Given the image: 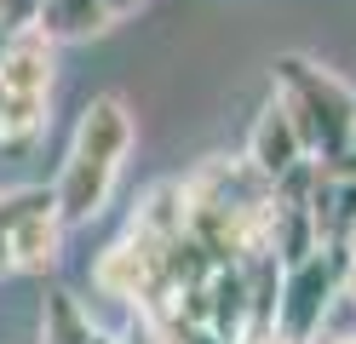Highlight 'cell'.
Returning a JSON list of instances; mask_svg holds the SVG:
<instances>
[{
    "instance_id": "obj_2",
    "label": "cell",
    "mask_w": 356,
    "mask_h": 344,
    "mask_svg": "<svg viewBox=\"0 0 356 344\" xmlns=\"http://www.w3.org/2000/svg\"><path fill=\"white\" fill-rule=\"evenodd\" d=\"M270 81H276L270 98L287 109L305 155L327 167V161L350 144V132H356V92L333 75V69H322L316 58H305V52H282L276 69H270Z\"/></svg>"
},
{
    "instance_id": "obj_16",
    "label": "cell",
    "mask_w": 356,
    "mask_h": 344,
    "mask_svg": "<svg viewBox=\"0 0 356 344\" xmlns=\"http://www.w3.org/2000/svg\"><path fill=\"white\" fill-rule=\"evenodd\" d=\"M322 344H356V333H339V338H322Z\"/></svg>"
},
{
    "instance_id": "obj_11",
    "label": "cell",
    "mask_w": 356,
    "mask_h": 344,
    "mask_svg": "<svg viewBox=\"0 0 356 344\" xmlns=\"http://www.w3.org/2000/svg\"><path fill=\"white\" fill-rule=\"evenodd\" d=\"M172 344H230V338H218L213 327H195V321H172Z\"/></svg>"
},
{
    "instance_id": "obj_3",
    "label": "cell",
    "mask_w": 356,
    "mask_h": 344,
    "mask_svg": "<svg viewBox=\"0 0 356 344\" xmlns=\"http://www.w3.org/2000/svg\"><path fill=\"white\" fill-rule=\"evenodd\" d=\"M0 92H6V121L0 144L24 149L47 126V98H52V40L40 29H17L0 46Z\"/></svg>"
},
{
    "instance_id": "obj_15",
    "label": "cell",
    "mask_w": 356,
    "mask_h": 344,
    "mask_svg": "<svg viewBox=\"0 0 356 344\" xmlns=\"http://www.w3.org/2000/svg\"><path fill=\"white\" fill-rule=\"evenodd\" d=\"M17 264H12V236H6V229H0V275H12Z\"/></svg>"
},
{
    "instance_id": "obj_17",
    "label": "cell",
    "mask_w": 356,
    "mask_h": 344,
    "mask_svg": "<svg viewBox=\"0 0 356 344\" xmlns=\"http://www.w3.org/2000/svg\"><path fill=\"white\" fill-rule=\"evenodd\" d=\"M0 121H6V92H0Z\"/></svg>"
},
{
    "instance_id": "obj_1",
    "label": "cell",
    "mask_w": 356,
    "mask_h": 344,
    "mask_svg": "<svg viewBox=\"0 0 356 344\" xmlns=\"http://www.w3.org/2000/svg\"><path fill=\"white\" fill-rule=\"evenodd\" d=\"M127 149H132V109L115 98V92H104V98H92L81 109L75 138H70V155H63V172L52 183V201H58L63 229H70V224H92L109 206Z\"/></svg>"
},
{
    "instance_id": "obj_6",
    "label": "cell",
    "mask_w": 356,
    "mask_h": 344,
    "mask_svg": "<svg viewBox=\"0 0 356 344\" xmlns=\"http://www.w3.org/2000/svg\"><path fill=\"white\" fill-rule=\"evenodd\" d=\"M241 161H248L264 183H282L299 161H310L305 144H299V132H293V121H287V109H282L276 98L259 109V121H253V132H248V155H241Z\"/></svg>"
},
{
    "instance_id": "obj_5",
    "label": "cell",
    "mask_w": 356,
    "mask_h": 344,
    "mask_svg": "<svg viewBox=\"0 0 356 344\" xmlns=\"http://www.w3.org/2000/svg\"><path fill=\"white\" fill-rule=\"evenodd\" d=\"M0 229L12 236V264L17 270H52L58 252H63V218H58V201L52 190H6L0 195Z\"/></svg>"
},
{
    "instance_id": "obj_10",
    "label": "cell",
    "mask_w": 356,
    "mask_h": 344,
    "mask_svg": "<svg viewBox=\"0 0 356 344\" xmlns=\"http://www.w3.org/2000/svg\"><path fill=\"white\" fill-rule=\"evenodd\" d=\"M35 12H40V0H0V29L6 35L35 29Z\"/></svg>"
},
{
    "instance_id": "obj_12",
    "label": "cell",
    "mask_w": 356,
    "mask_h": 344,
    "mask_svg": "<svg viewBox=\"0 0 356 344\" xmlns=\"http://www.w3.org/2000/svg\"><path fill=\"white\" fill-rule=\"evenodd\" d=\"M327 172H333V178H356V132H350V144L327 161Z\"/></svg>"
},
{
    "instance_id": "obj_8",
    "label": "cell",
    "mask_w": 356,
    "mask_h": 344,
    "mask_svg": "<svg viewBox=\"0 0 356 344\" xmlns=\"http://www.w3.org/2000/svg\"><path fill=\"white\" fill-rule=\"evenodd\" d=\"M40 344H98V327L75 293H63V287L47 293V304H40Z\"/></svg>"
},
{
    "instance_id": "obj_7",
    "label": "cell",
    "mask_w": 356,
    "mask_h": 344,
    "mask_svg": "<svg viewBox=\"0 0 356 344\" xmlns=\"http://www.w3.org/2000/svg\"><path fill=\"white\" fill-rule=\"evenodd\" d=\"M35 29L58 46V40H92V35H104L109 17H104L98 0H40Z\"/></svg>"
},
{
    "instance_id": "obj_14",
    "label": "cell",
    "mask_w": 356,
    "mask_h": 344,
    "mask_svg": "<svg viewBox=\"0 0 356 344\" xmlns=\"http://www.w3.org/2000/svg\"><path fill=\"white\" fill-rule=\"evenodd\" d=\"M98 6H104V17H109V23H115V17H132V12L144 6V0H98Z\"/></svg>"
},
{
    "instance_id": "obj_9",
    "label": "cell",
    "mask_w": 356,
    "mask_h": 344,
    "mask_svg": "<svg viewBox=\"0 0 356 344\" xmlns=\"http://www.w3.org/2000/svg\"><path fill=\"white\" fill-rule=\"evenodd\" d=\"M115 344H172V333L161 327L155 316H144V310H132V321L121 327V338Z\"/></svg>"
},
{
    "instance_id": "obj_13",
    "label": "cell",
    "mask_w": 356,
    "mask_h": 344,
    "mask_svg": "<svg viewBox=\"0 0 356 344\" xmlns=\"http://www.w3.org/2000/svg\"><path fill=\"white\" fill-rule=\"evenodd\" d=\"M236 344H293V338H282L276 327H241V338Z\"/></svg>"
},
{
    "instance_id": "obj_18",
    "label": "cell",
    "mask_w": 356,
    "mask_h": 344,
    "mask_svg": "<svg viewBox=\"0 0 356 344\" xmlns=\"http://www.w3.org/2000/svg\"><path fill=\"white\" fill-rule=\"evenodd\" d=\"M98 344H115V338H109V333H98Z\"/></svg>"
},
{
    "instance_id": "obj_4",
    "label": "cell",
    "mask_w": 356,
    "mask_h": 344,
    "mask_svg": "<svg viewBox=\"0 0 356 344\" xmlns=\"http://www.w3.org/2000/svg\"><path fill=\"white\" fill-rule=\"evenodd\" d=\"M333 298H339V259H333V252H316V259H305V264H287L270 327L282 338H293V344H316Z\"/></svg>"
}]
</instances>
